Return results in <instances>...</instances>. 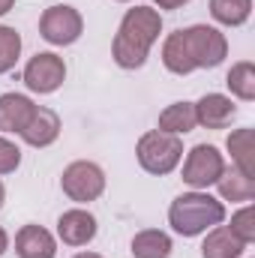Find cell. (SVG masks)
Returning a JSON list of instances; mask_svg holds the SVG:
<instances>
[{"label": "cell", "mask_w": 255, "mask_h": 258, "mask_svg": "<svg viewBox=\"0 0 255 258\" xmlns=\"http://www.w3.org/2000/svg\"><path fill=\"white\" fill-rule=\"evenodd\" d=\"M228 57V39L210 24H192L174 30L162 42V63L174 75H189L195 69H213Z\"/></svg>", "instance_id": "obj_1"}, {"label": "cell", "mask_w": 255, "mask_h": 258, "mask_svg": "<svg viewBox=\"0 0 255 258\" xmlns=\"http://www.w3.org/2000/svg\"><path fill=\"white\" fill-rule=\"evenodd\" d=\"M162 33V15L153 6H132L120 18L117 36L111 42V57L120 69H141L153 42Z\"/></svg>", "instance_id": "obj_2"}, {"label": "cell", "mask_w": 255, "mask_h": 258, "mask_svg": "<svg viewBox=\"0 0 255 258\" xmlns=\"http://www.w3.org/2000/svg\"><path fill=\"white\" fill-rule=\"evenodd\" d=\"M168 222L177 234L183 237H198L204 231H210L213 225L225 222V204L219 198H213L204 189L177 195L168 207Z\"/></svg>", "instance_id": "obj_3"}, {"label": "cell", "mask_w": 255, "mask_h": 258, "mask_svg": "<svg viewBox=\"0 0 255 258\" xmlns=\"http://www.w3.org/2000/svg\"><path fill=\"white\" fill-rule=\"evenodd\" d=\"M135 156H138V165L147 174L165 177V174H171L180 165V159H183V141H180V135H168V132L150 129V132H144L138 138Z\"/></svg>", "instance_id": "obj_4"}, {"label": "cell", "mask_w": 255, "mask_h": 258, "mask_svg": "<svg viewBox=\"0 0 255 258\" xmlns=\"http://www.w3.org/2000/svg\"><path fill=\"white\" fill-rule=\"evenodd\" d=\"M60 186H63V195L69 201H75V204H90V201H96L99 195L105 192V171H102L96 162L78 159V162H72V165L63 168Z\"/></svg>", "instance_id": "obj_5"}, {"label": "cell", "mask_w": 255, "mask_h": 258, "mask_svg": "<svg viewBox=\"0 0 255 258\" xmlns=\"http://www.w3.org/2000/svg\"><path fill=\"white\" fill-rule=\"evenodd\" d=\"M225 171V156L213 144H195L183 159V183L192 189L213 186Z\"/></svg>", "instance_id": "obj_6"}, {"label": "cell", "mask_w": 255, "mask_h": 258, "mask_svg": "<svg viewBox=\"0 0 255 258\" xmlns=\"http://www.w3.org/2000/svg\"><path fill=\"white\" fill-rule=\"evenodd\" d=\"M84 30V18L75 6H66V3H57V6H48L39 18V36L51 45H72L78 42Z\"/></svg>", "instance_id": "obj_7"}, {"label": "cell", "mask_w": 255, "mask_h": 258, "mask_svg": "<svg viewBox=\"0 0 255 258\" xmlns=\"http://www.w3.org/2000/svg\"><path fill=\"white\" fill-rule=\"evenodd\" d=\"M24 84H27V90H33V93H54L60 84H63L66 78V63L63 57H57L54 51H39V54H33L27 66H24Z\"/></svg>", "instance_id": "obj_8"}, {"label": "cell", "mask_w": 255, "mask_h": 258, "mask_svg": "<svg viewBox=\"0 0 255 258\" xmlns=\"http://www.w3.org/2000/svg\"><path fill=\"white\" fill-rule=\"evenodd\" d=\"M96 231H99L96 216L84 207H72V210L60 213V219H57V237L66 246H87L96 237Z\"/></svg>", "instance_id": "obj_9"}, {"label": "cell", "mask_w": 255, "mask_h": 258, "mask_svg": "<svg viewBox=\"0 0 255 258\" xmlns=\"http://www.w3.org/2000/svg\"><path fill=\"white\" fill-rule=\"evenodd\" d=\"M237 117V105L225 93H204L195 102V123L204 129H225Z\"/></svg>", "instance_id": "obj_10"}, {"label": "cell", "mask_w": 255, "mask_h": 258, "mask_svg": "<svg viewBox=\"0 0 255 258\" xmlns=\"http://www.w3.org/2000/svg\"><path fill=\"white\" fill-rule=\"evenodd\" d=\"M15 255L18 258H57V240L42 225H24L15 234Z\"/></svg>", "instance_id": "obj_11"}, {"label": "cell", "mask_w": 255, "mask_h": 258, "mask_svg": "<svg viewBox=\"0 0 255 258\" xmlns=\"http://www.w3.org/2000/svg\"><path fill=\"white\" fill-rule=\"evenodd\" d=\"M57 135H60V117H57V111L42 108V105H36L33 117L27 120V126L21 129V138L30 147H48V144L57 141Z\"/></svg>", "instance_id": "obj_12"}, {"label": "cell", "mask_w": 255, "mask_h": 258, "mask_svg": "<svg viewBox=\"0 0 255 258\" xmlns=\"http://www.w3.org/2000/svg\"><path fill=\"white\" fill-rule=\"evenodd\" d=\"M36 105L30 96L24 93H3L0 96V132H18L27 126V120L33 117Z\"/></svg>", "instance_id": "obj_13"}, {"label": "cell", "mask_w": 255, "mask_h": 258, "mask_svg": "<svg viewBox=\"0 0 255 258\" xmlns=\"http://www.w3.org/2000/svg\"><path fill=\"white\" fill-rule=\"evenodd\" d=\"M204 234H207L204 243H201V255L204 258H240L243 249H246V243H240L228 231V225H213Z\"/></svg>", "instance_id": "obj_14"}, {"label": "cell", "mask_w": 255, "mask_h": 258, "mask_svg": "<svg viewBox=\"0 0 255 258\" xmlns=\"http://www.w3.org/2000/svg\"><path fill=\"white\" fill-rule=\"evenodd\" d=\"M228 153H231V162L237 171H243L246 177H255V141H252V129H234L225 141Z\"/></svg>", "instance_id": "obj_15"}, {"label": "cell", "mask_w": 255, "mask_h": 258, "mask_svg": "<svg viewBox=\"0 0 255 258\" xmlns=\"http://www.w3.org/2000/svg\"><path fill=\"white\" fill-rule=\"evenodd\" d=\"M171 249H174L171 237H168L165 231H159V228H144V231H138V234L132 237V246H129V252L135 258H168Z\"/></svg>", "instance_id": "obj_16"}, {"label": "cell", "mask_w": 255, "mask_h": 258, "mask_svg": "<svg viewBox=\"0 0 255 258\" xmlns=\"http://www.w3.org/2000/svg\"><path fill=\"white\" fill-rule=\"evenodd\" d=\"M198 126L195 123V102H171L162 114H159V132L168 135H186Z\"/></svg>", "instance_id": "obj_17"}, {"label": "cell", "mask_w": 255, "mask_h": 258, "mask_svg": "<svg viewBox=\"0 0 255 258\" xmlns=\"http://www.w3.org/2000/svg\"><path fill=\"white\" fill-rule=\"evenodd\" d=\"M216 186H219L222 201H231V204H237V201H252L255 198V177H246V174L237 171V168L222 171V177L216 180Z\"/></svg>", "instance_id": "obj_18"}, {"label": "cell", "mask_w": 255, "mask_h": 258, "mask_svg": "<svg viewBox=\"0 0 255 258\" xmlns=\"http://www.w3.org/2000/svg\"><path fill=\"white\" fill-rule=\"evenodd\" d=\"M210 15L225 27H240L252 15V0H210Z\"/></svg>", "instance_id": "obj_19"}, {"label": "cell", "mask_w": 255, "mask_h": 258, "mask_svg": "<svg viewBox=\"0 0 255 258\" xmlns=\"http://www.w3.org/2000/svg\"><path fill=\"white\" fill-rule=\"evenodd\" d=\"M231 96L243 99V102H252L255 99V66L249 60H240L228 69V78H225Z\"/></svg>", "instance_id": "obj_20"}, {"label": "cell", "mask_w": 255, "mask_h": 258, "mask_svg": "<svg viewBox=\"0 0 255 258\" xmlns=\"http://www.w3.org/2000/svg\"><path fill=\"white\" fill-rule=\"evenodd\" d=\"M21 57V33L15 27L0 24V75L9 72Z\"/></svg>", "instance_id": "obj_21"}, {"label": "cell", "mask_w": 255, "mask_h": 258, "mask_svg": "<svg viewBox=\"0 0 255 258\" xmlns=\"http://www.w3.org/2000/svg\"><path fill=\"white\" fill-rule=\"evenodd\" d=\"M228 231L240 240V243H252L255 240V210L246 204V207H240L234 216H231V225H228Z\"/></svg>", "instance_id": "obj_22"}, {"label": "cell", "mask_w": 255, "mask_h": 258, "mask_svg": "<svg viewBox=\"0 0 255 258\" xmlns=\"http://www.w3.org/2000/svg\"><path fill=\"white\" fill-rule=\"evenodd\" d=\"M21 165V150L9 138H0V174H12Z\"/></svg>", "instance_id": "obj_23"}, {"label": "cell", "mask_w": 255, "mask_h": 258, "mask_svg": "<svg viewBox=\"0 0 255 258\" xmlns=\"http://www.w3.org/2000/svg\"><path fill=\"white\" fill-rule=\"evenodd\" d=\"M159 9H180V6H186L189 0H153Z\"/></svg>", "instance_id": "obj_24"}, {"label": "cell", "mask_w": 255, "mask_h": 258, "mask_svg": "<svg viewBox=\"0 0 255 258\" xmlns=\"http://www.w3.org/2000/svg\"><path fill=\"white\" fill-rule=\"evenodd\" d=\"M6 249H9V234H6V228L0 225V255H3Z\"/></svg>", "instance_id": "obj_25"}, {"label": "cell", "mask_w": 255, "mask_h": 258, "mask_svg": "<svg viewBox=\"0 0 255 258\" xmlns=\"http://www.w3.org/2000/svg\"><path fill=\"white\" fill-rule=\"evenodd\" d=\"M12 6H15V0H0V15H6Z\"/></svg>", "instance_id": "obj_26"}, {"label": "cell", "mask_w": 255, "mask_h": 258, "mask_svg": "<svg viewBox=\"0 0 255 258\" xmlns=\"http://www.w3.org/2000/svg\"><path fill=\"white\" fill-rule=\"evenodd\" d=\"M72 258H102V255H96V252H78V255H72Z\"/></svg>", "instance_id": "obj_27"}, {"label": "cell", "mask_w": 255, "mask_h": 258, "mask_svg": "<svg viewBox=\"0 0 255 258\" xmlns=\"http://www.w3.org/2000/svg\"><path fill=\"white\" fill-rule=\"evenodd\" d=\"M3 201H6V189H3V183H0V207H3Z\"/></svg>", "instance_id": "obj_28"}, {"label": "cell", "mask_w": 255, "mask_h": 258, "mask_svg": "<svg viewBox=\"0 0 255 258\" xmlns=\"http://www.w3.org/2000/svg\"><path fill=\"white\" fill-rule=\"evenodd\" d=\"M117 3H129V0H117Z\"/></svg>", "instance_id": "obj_29"}]
</instances>
